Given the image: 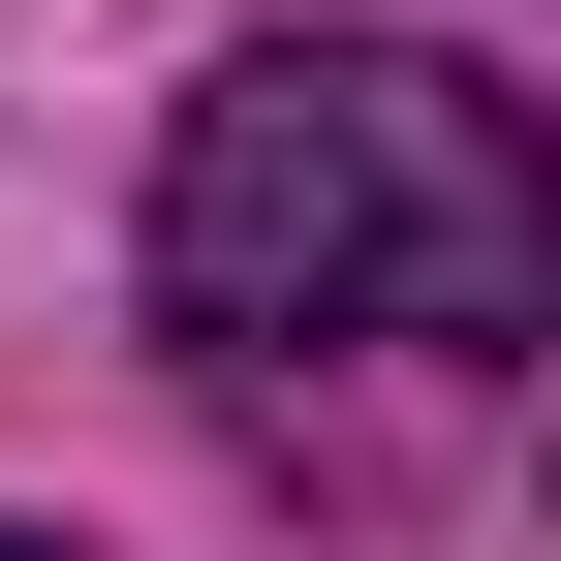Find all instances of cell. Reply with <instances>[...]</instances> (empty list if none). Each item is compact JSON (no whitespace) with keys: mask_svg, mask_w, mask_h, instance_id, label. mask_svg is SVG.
Segmentation results:
<instances>
[{"mask_svg":"<svg viewBox=\"0 0 561 561\" xmlns=\"http://www.w3.org/2000/svg\"><path fill=\"white\" fill-rule=\"evenodd\" d=\"M561 312V157L437 32H250L157 157V343L312 375V343H530Z\"/></svg>","mask_w":561,"mask_h":561,"instance_id":"cell-1","label":"cell"},{"mask_svg":"<svg viewBox=\"0 0 561 561\" xmlns=\"http://www.w3.org/2000/svg\"><path fill=\"white\" fill-rule=\"evenodd\" d=\"M0 561H94V530H0Z\"/></svg>","mask_w":561,"mask_h":561,"instance_id":"cell-2","label":"cell"}]
</instances>
